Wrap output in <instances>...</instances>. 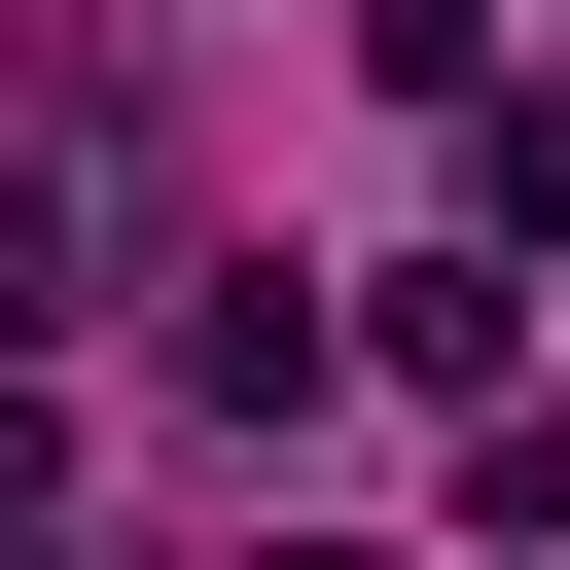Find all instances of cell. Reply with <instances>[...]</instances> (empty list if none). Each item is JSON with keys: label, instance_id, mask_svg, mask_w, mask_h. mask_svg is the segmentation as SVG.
Listing matches in <instances>:
<instances>
[{"label": "cell", "instance_id": "cell-1", "mask_svg": "<svg viewBox=\"0 0 570 570\" xmlns=\"http://www.w3.org/2000/svg\"><path fill=\"white\" fill-rule=\"evenodd\" d=\"M499 249H570V107H499Z\"/></svg>", "mask_w": 570, "mask_h": 570}]
</instances>
